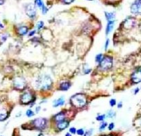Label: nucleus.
<instances>
[{
	"label": "nucleus",
	"instance_id": "obj_1",
	"mask_svg": "<svg viewBox=\"0 0 141 136\" xmlns=\"http://www.w3.org/2000/svg\"><path fill=\"white\" fill-rule=\"evenodd\" d=\"M37 87L41 90H47L52 84L51 78L48 76H41L38 78L37 82Z\"/></svg>",
	"mask_w": 141,
	"mask_h": 136
},
{
	"label": "nucleus",
	"instance_id": "obj_2",
	"mask_svg": "<svg viewBox=\"0 0 141 136\" xmlns=\"http://www.w3.org/2000/svg\"><path fill=\"white\" fill-rule=\"evenodd\" d=\"M71 103H72L75 107L77 108H82L85 106L87 103V99L86 97L83 94H76L75 95L71 97Z\"/></svg>",
	"mask_w": 141,
	"mask_h": 136
},
{
	"label": "nucleus",
	"instance_id": "obj_3",
	"mask_svg": "<svg viewBox=\"0 0 141 136\" xmlns=\"http://www.w3.org/2000/svg\"><path fill=\"white\" fill-rule=\"evenodd\" d=\"M100 63L102 70H109L113 65V59L110 57H106L102 59Z\"/></svg>",
	"mask_w": 141,
	"mask_h": 136
},
{
	"label": "nucleus",
	"instance_id": "obj_4",
	"mask_svg": "<svg viewBox=\"0 0 141 136\" xmlns=\"http://www.w3.org/2000/svg\"><path fill=\"white\" fill-rule=\"evenodd\" d=\"M14 87L18 89V90H22L26 86V82L25 79L22 77H17L14 80Z\"/></svg>",
	"mask_w": 141,
	"mask_h": 136
},
{
	"label": "nucleus",
	"instance_id": "obj_5",
	"mask_svg": "<svg viewBox=\"0 0 141 136\" xmlns=\"http://www.w3.org/2000/svg\"><path fill=\"white\" fill-rule=\"evenodd\" d=\"M33 125L38 129H43L46 127V120L42 118H38L32 121Z\"/></svg>",
	"mask_w": 141,
	"mask_h": 136
},
{
	"label": "nucleus",
	"instance_id": "obj_6",
	"mask_svg": "<svg viewBox=\"0 0 141 136\" xmlns=\"http://www.w3.org/2000/svg\"><path fill=\"white\" fill-rule=\"evenodd\" d=\"M141 0H136L131 5V12L134 14H141Z\"/></svg>",
	"mask_w": 141,
	"mask_h": 136
},
{
	"label": "nucleus",
	"instance_id": "obj_7",
	"mask_svg": "<svg viewBox=\"0 0 141 136\" xmlns=\"http://www.w3.org/2000/svg\"><path fill=\"white\" fill-rule=\"evenodd\" d=\"M26 14L28 16L32 18L34 17L36 14V6L33 4H30L27 6L26 8Z\"/></svg>",
	"mask_w": 141,
	"mask_h": 136
},
{
	"label": "nucleus",
	"instance_id": "obj_8",
	"mask_svg": "<svg viewBox=\"0 0 141 136\" xmlns=\"http://www.w3.org/2000/svg\"><path fill=\"white\" fill-rule=\"evenodd\" d=\"M32 95L30 92H25L21 97V101L23 103H30L32 100Z\"/></svg>",
	"mask_w": 141,
	"mask_h": 136
},
{
	"label": "nucleus",
	"instance_id": "obj_9",
	"mask_svg": "<svg viewBox=\"0 0 141 136\" xmlns=\"http://www.w3.org/2000/svg\"><path fill=\"white\" fill-rule=\"evenodd\" d=\"M132 80L134 83H138L141 82V69L140 68L132 74Z\"/></svg>",
	"mask_w": 141,
	"mask_h": 136
},
{
	"label": "nucleus",
	"instance_id": "obj_10",
	"mask_svg": "<svg viewBox=\"0 0 141 136\" xmlns=\"http://www.w3.org/2000/svg\"><path fill=\"white\" fill-rule=\"evenodd\" d=\"M135 24H136V21L133 18L127 19L125 21V23H124V27L126 29H131L135 26Z\"/></svg>",
	"mask_w": 141,
	"mask_h": 136
},
{
	"label": "nucleus",
	"instance_id": "obj_11",
	"mask_svg": "<svg viewBox=\"0 0 141 136\" xmlns=\"http://www.w3.org/2000/svg\"><path fill=\"white\" fill-rule=\"evenodd\" d=\"M69 125V123L68 121H66V120H62V121H60L58 122V124H57V128L59 129V130H64L65 129L66 127H68V126Z\"/></svg>",
	"mask_w": 141,
	"mask_h": 136
},
{
	"label": "nucleus",
	"instance_id": "obj_12",
	"mask_svg": "<svg viewBox=\"0 0 141 136\" xmlns=\"http://www.w3.org/2000/svg\"><path fill=\"white\" fill-rule=\"evenodd\" d=\"M65 103V100L64 97H60L57 100H55V101L53 102V107H58V106H61Z\"/></svg>",
	"mask_w": 141,
	"mask_h": 136
},
{
	"label": "nucleus",
	"instance_id": "obj_13",
	"mask_svg": "<svg viewBox=\"0 0 141 136\" xmlns=\"http://www.w3.org/2000/svg\"><path fill=\"white\" fill-rule=\"evenodd\" d=\"M8 116V112L4 108L0 109V121L4 120Z\"/></svg>",
	"mask_w": 141,
	"mask_h": 136
},
{
	"label": "nucleus",
	"instance_id": "obj_14",
	"mask_svg": "<svg viewBox=\"0 0 141 136\" xmlns=\"http://www.w3.org/2000/svg\"><path fill=\"white\" fill-rule=\"evenodd\" d=\"M105 16L106 18L107 19L108 22L109 21H114V18H115V14L114 12H111V13H109V12H105Z\"/></svg>",
	"mask_w": 141,
	"mask_h": 136
},
{
	"label": "nucleus",
	"instance_id": "obj_15",
	"mask_svg": "<svg viewBox=\"0 0 141 136\" xmlns=\"http://www.w3.org/2000/svg\"><path fill=\"white\" fill-rule=\"evenodd\" d=\"M114 21H109L108 22V25H107V27H106V34L108 35L109 33L112 31L113 27H114Z\"/></svg>",
	"mask_w": 141,
	"mask_h": 136
},
{
	"label": "nucleus",
	"instance_id": "obj_16",
	"mask_svg": "<svg viewBox=\"0 0 141 136\" xmlns=\"http://www.w3.org/2000/svg\"><path fill=\"white\" fill-rule=\"evenodd\" d=\"M70 86L71 84L70 82H63V83L61 84V85H60V89L61 91H67V90H68L70 88Z\"/></svg>",
	"mask_w": 141,
	"mask_h": 136
},
{
	"label": "nucleus",
	"instance_id": "obj_17",
	"mask_svg": "<svg viewBox=\"0 0 141 136\" xmlns=\"http://www.w3.org/2000/svg\"><path fill=\"white\" fill-rule=\"evenodd\" d=\"M64 118H65V115L63 112H60L58 114H57L55 117V120L57 122H60V121H62L64 120Z\"/></svg>",
	"mask_w": 141,
	"mask_h": 136
},
{
	"label": "nucleus",
	"instance_id": "obj_18",
	"mask_svg": "<svg viewBox=\"0 0 141 136\" xmlns=\"http://www.w3.org/2000/svg\"><path fill=\"white\" fill-rule=\"evenodd\" d=\"M27 27H25V26H23V27H21L18 30V33L21 35H25L26 33H27Z\"/></svg>",
	"mask_w": 141,
	"mask_h": 136
},
{
	"label": "nucleus",
	"instance_id": "obj_19",
	"mask_svg": "<svg viewBox=\"0 0 141 136\" xmlns=\"http://www.w3.org/2000/svg\"><path fill=\"white\" fill-rule=\"evenodd\" d=\"M102 57H103V56H102V54H98V55L96 56V61L97 63H100L101 61L103 59Z\"/></svg>",
	"mask_w": 141,
	"mask_h": 136
},
{
	"label": "nucleus",
	"instance_id": "obj_20",
	"mask_svg": "<svg viewBox=\"0 0 141 136\" xmlns=\"http://www.w3.org/2000/svg\"><path fill=\"white\" fill-rule=\"evenodd\" d=\"M44 26V22L42 21H39L37 23V28L38 30H40Z\"/></svg>",
	"mask_w": 141,
	"mask_h": 136
},
{
	"label": "nucleus",
	"instance_id": "obj_21",
	"mask_svg": "<svg viewBox=\"0 0 141 136\" xmlns=\"http://www.w3.org/2000/svg\"><path fill=\"white\" fill-rule=\"evenodd\" d=\"M36 4L37 5V6H38L39 8H41L42 5H43V3H42V0H36Z\"/></svg>",
	"mask_w": 141,
	"mask_h": 136
},
{
	"label": "nucleus",
	"instance_id": "obj_22",
	"mask_svg": "<svg viewBox=\"0 0 141 136\" xmlns=\"http://www.w3.org/2000/svg\"><path fill=\"white\" fill-rule=\"evenodd\" d=\"M26 115H27L28 117H32V116L34 115V112L32 111L31 110H28L27 111V112H26Z\"/></svg>",
	"mask_w": 141,
	"mask_h": 136
},
{
	"label": "nucleus",
	"instance_id": "obj_23",
	"mask_svg": "<svg viewBox=\"0 0 141 136\" xmlns=\"http://www.w3.org/2000/svg\"><path fill=\"white\" fill-rule=\"evenodd\" d=\"M76 133H77V134L79 135V136H82V135H84V133H85L84 130H83L82 129H78V130L76 131Z\"/></svg>",
	"mask_w": 141,
	"mask_h": 136
},
{
	"label": "nucleus",
	"instance_id": "obj_24",
	"mask_svg": "<svg viewBox=\"0 0 141 136\" xmlns=\"http://www.w3.org/2000/svg\"><path fill=\"white\" fill-rule=\"evenodd\" d=\"M107 125V123H101V125H100V130L102 131L105 129V127H106Z\"/></svg>",
	"mask_w": 141,
	"mask_h": 136
},
{
	"label": "nucleus",
	"instance_id": "obj_25",
	"mask_svg": "<svg viewBox=\"0 0 141 136\" xmlns=\"http://www.w3.org/2000/svg\"><path fill=\"white\" fill-rule=\"evenodd\" d=\"M105 115L104 114H103V115H100V116H98V117L96 118V119L98 120H99V121H102V120H103L104 118H105Z\"/></svg>",
	"mask_w": 141,
	"mask_h": 136
},
{
	"label": "nucleus",
	"instance_id": "obj_26",
	"mask_svg": "<svg viewBox=\"0 0 141 136\" xmlns=\"http://www.w3.org/2000/svg\"><path fill=\"white\" fill-rule=\"evenodd\" d=\"M42 7V13H43V14H46V12H47V11H48V9L46 8V6L44 5V4Z\"/></svg>",
	"mask_w": 141,
	"mask_h": 136
},
{
	"label": "nucleus",
	"instance_id": "obj_27",
	"mask_svg": "<svg viewBox=\"0 0 141 136\" xmlns=\"http://www.w3.org/2000/svg\"><path fill=\"white\" fill-rule=\"evenodd\" d=\"M114 115V112H113V111H110L109 113H108V114H107L108 117H109V118H113Z\"/></svg>",
	"mask_w": 141,
	"mask_h": 136
},
{
	"label": "nucleus",
	"instance_id": "obj_28",
	"mask_svg": "<svg viewBox=\"0 0 141 136\" xmlns=\"http://www.w3.org/2000/svg\"><path fill=\"white\" fill-rule=\"evenodd\" d=\"M110 105L113 107V106H114V105L116 104V100L115 99H111L110 101Z\"/></svg>",
	"mask_w": 141,
	"mask_h": 136
},
{
	"label": "nucleus",
	"instance_id": "obj_29",
	"mask_svg": "<svg viewBox=\"0 0 141 136\" xmlns=\"http://www.w3.org/2000/svg\"><path fill=\"white\" fill-rule=\"evenodd\" d=\"M70 132L71 133H73V134H74V133H76V129L74 128V127H72L70 129Z\"/></svg>",
	"mask_w": 141,
	"mask_h": 136
},
{
	"label": "nucleus",
	"instance_id": "obj_30",
	"mask_svg": "<svg viewBox=\"0 0 141 136\" xmlns=\"http://www.w3.org/2000/svg\"><path fill=\"white\" fill-rule=\"evenodd\" d=\"M114 123H110V124L109 126V130H112V129L114 128Z\"/></svg>",
	"mask_w": 141,
	"mask_h": 136
},
{
	"label": "nucleus",
	"instance_id": "obj_31",
	"mask_svg": "<svg viewBox=\"0 0 141 136\" xmlns=\"http://www.w3.org/2000/svg\"><path fill=\"white\" fill-rule=\"evenodd\" d=\"M91 133H92V129L88 131L87 133H86V134L85 135V136H91Z\"/></svg>",
	"mask_w": 141,
	"mask_h": 136
},
{
	"label": "nucleus",
	"instance_id": "obj_32",
	"mask_svg": "<svg viewBox=\"0 0 141 136\" xmlns=\"http://www.w3.org/2000/svg\"><path fill=\"white\" fill-rule=\"evenodd\" d=\"M74 0H64V1L65 2V4H70Z\"/></svg>",
	"mask_w": 141,
	"mask_h": 136
},
{
	"label": "nucleus",
	"instance_id": "obj_33",
	"mask_svg": "<svg viewBox=\"0 0 141 136\" xmlns=\"http://www.w3.org/2000/svg\"><path fill=\"white\" fill-rule=\"evenodd\" d=\"M109 43V39H107V40H106V44H105V49H106V50L107 48H108Z\"/></svg>",
	"mask_w": 141,
	"mask_h": 136
},
{
	"label": "nucleus",
	"instance_id": "obj_34",
	"mask_svg": "<svg viewBox=\"0 0 141 136\" xmlns=\"http://www.w3.org/2000/svg\"><path fill=\"white\" fill-rule=\"evenodd\" d=\"M35 31H32V32H30L29 33V36H32L33 35H34V33H35Z\"/></svg>",
	"mask_w": 141,
	"mask_h": 136
},
{
	"label": "nucleus",
	"instance_id": "obj_35",
	"mask_svg": "<svg viewBox=\"0 0 141 136\" xmlns=\"http://www.w3.org/2000/svg\"><path fill=\"white\" fill-rule=\"evenodd\" d=\"M4 1H5V0H0V5L4 4Z\"/></svg>",
	"mask_w": 141,
	"mask_h": 136
},
{
	"label": "nucleus",
	"instance_id": "obj_36",
	"mask_svg": "<svg viewBox=\"0 0 141 136\" xmlns=\"http://www.w3.org/2000/svg\"><path fill=\"white\" fill-rule=\"evenodd\" d=\"M4 26L0 22V29H4Z\"/></svg>",
	"mask_w": 141,
	"mask_h": 136
},
{
	"label": "nucleus",
	"instance_id": "obj_37",
	"mask_svg": "<svg viewBox=\"0 0 141 136\" xmlns=\"http://www.w3.org/2000/svg\"><path fill=\"white\" fill-rule=\"evenodd\" d=\"M65 136H72V135H71V133H67L65 134Z\"/></svg>",
	"mask_w": 141,
	"mask_h": 136
},
{
	"label": "nucleus",
	"instance_id": "obj_38",
	"mask_svg": "<svg viewBox=\"0 0 141 136\" xmlns=\"http://www.w3.org/2000/svg\"><path fill=\"white\" fill-rule=\"evenodd\" d=\"M40 110V107H38V108H36V111H37V112H39L38 110Z\"/></svg>",
	"mask_w": 141,
	"mask_h": 136
},
{
	"label": "nucleus",
	"instance_id": "obj_39",
	"mask_svg": "<svg viewBox=\"0 0 141 136\" xmlns=\"http://www.w3.org/2000/svg\"><path fill=\"white\" fill-rule=\"evenodd\" d=\"M121 105H122V104H121V103H119V105H118V108H121Z\"/></svg>",
	"mask_w": 141,
	"mask_h": 136
},
{
	"label": "nucleus",
	"instance_id": "obj_40",
	"mask_svg": "<svg viewBox=\"0 0 141 136\" xmlns=\"http://www.w3.org/2000/svg\"><path fill=\"white\" fill-rule=\"evenodd\" d=\"M38 136H45L44 135H43V134H40Z\"/></svg>",
	"mask_w": 141,
	"mask_h": 136
}]
</instances>
